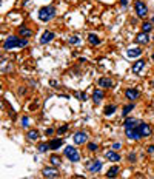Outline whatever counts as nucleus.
I'll return each mask as SVG.
<instances>
[{
    "label": "nucleus",
    "mask_w": 154,
    "mask_h": 179,
    "mask_svg": "<svg viewBox=\"0 0 154 179\" xmlns=\"http://www.w3.org/2000/svg\"><path fill=\"white\" fill-rule=\"evenodd\" d=\"M151 86H152V90H154V79L151 80Z\"/></svg>",
    "instance_id": "45"
},
{
    "label": "nucleus",
    "mask_w": 154,
    "mask_h": 179,
    "mask_svg": "<svg viewBox=\"0 0 154 179\" xmlns=\"http://www.w3.org/2000/svg\"><path fill=\"white\" fill-rule=\"evenodd\" d=\"M97 86H100V88H103V90H111V88L114 86V82H113L111 77L103 76V77H100V79L97 80Z\"/></svg>",
    "instance_id": "14"
},
{
    "label": "nucleus",
    "mask_w": 154,
    "mask_h": 179,
    "mask_svg": "<svg viewBox=\"0 0 154 179\" xmlns=\"http://www.w3.org/2000/svg\"><path fill=\"white\" fill-rule=\"evenodd\" d=\"M134 13H136L137 19L145 20L148 17L149 11H148V6H146V3L143 2V0H134Z\"/></svg>",
    "instance_id": "4"
},
{
    "label": "nucleus",
    "mask_w": 154,
    "mask_h": 179,
    "mask_svg": "<svg viewBox=\"0 0 154 179\" xmlns=\"http://www.w3.org/2000/svg\"><path fill=\"white\" fill-rule=\"evenodd\" d=\"M134 108H136V104H134V102H128L126 105H123V108H122V117H128L129 113H131Z\"/></svg>",
    "instance_id": "24"
},
{
    "label": "nucleus",
    "mask_w": 154,
    "mask_h": 179,
    "mask_svg": "<svg viewBox=\"0 0 154 179\" xmlns=\"http://www.w3.org/2000/svg\"><path fill=\"white\" fill-rule=\"evenodd\" d=\"M22 127L23 128H28L30 127V117L28 116H22Z\"/></svg>",
    "instance_id": "36"
},
{
    "label": "nucleus",
    "mask_w": 154,
    "mask_h": 179,
    "mask_svg": "<svg viewBox=\"0 0 154 179\" xmlns=\"http://www.w3.org/2000/svg\"><path fill=\"white\" fill-rule=\"evenodd\" d=\"M42 174H43V177H48V179H56V177H60V173H59V170H57V167H54V165H48V167H43L42 168Z\"/></svg>",
    "instance_id": "7"
},
{
    "label": "nucleus",
    "mask_w": 154,
    "mask_h": 179,
    "mask_svg": "<svg viewBox=\"0 0 154 179\" xmlns=\"http://www.w3.org/2000/svg\"><path fill=\"white\" fill-rule=\"evenodd\" d=\"M145 65H146L145 59H137V60L132 63V66H131L132 74H140V73H142V70H145Z\"/></svg>",
    "instance_id": "16"
},
{
    "label": "nucleus",
    "mask_w": 154,
    "mask_h": 179,
    "mask_svg": "<svg viewBox=\"0 0 154 179\" xmlns=\"http://www.w3.org/2000/svg\"><path fill=\"white\" fill-rule=\"evenodd\" d=\"M74 96H76V99H77V101H80V102H85V101H88V96H86V93L77 91Z\"/></svg>",
    "instance_id": "31"
},
{
    "label": "nucleus",
    "mask_w": 154,
    "mask_h": 179,
    "mask_svg": "<svg viewBox=\"0 0 154 179\" xmlns=\"http://www.w3.org/2000/svg\"><path fill=\"white\" fill-rule=\"evenodd\" d=\"M80 42H82V39H80L79 36H76V34L71 36V37H68V43H69V45H77V43H80Z\"/></svg>",
    "instance_id": "30"
},
{
    "label": "nucleus",
    "mask_w": 154,
    "mask_h": 179,
    "mask_svg": "<svg viewBox=\"0 0 154 179\" xmlns=\"http://www.w3.org/2000/svg\"><path fill=\"white\" fill-rule=\"evenodd\" d=\"M63 156L69 161V162H73V164H76V162H80V153H79V150L74 147V145H66L65 148H63Z\"/></svg>",
    "instance_id": "2"
},
{
    "label": "nucleus",
    "mask_w": 154,
    "mask_h": 179,
    "mask_svg": "<svg viewBox=\"0 0 154 179\" xmlns=\"http://www.w3.org/2000/svg\"><path fill=\"white\" fill-rule=\"evenodd\" d=\"M37 107H39V101L36 99V101H34V102H33V104L30 105V111H34V110H36Z\"/></svg>",
    "instance_id": "38"
},
{
    "label": "nucleus",
    "mask_w": 154,
    "mask_h": 179,
    "mask_svg": "<svg viewBox=\"0 0 154 179\" xmlns=\"http://www.w3.org/2000/svg\"><path fill=\"white\" fill-rule=\"evenodd\" d=\"M86 39H88V43H89L91 46H99V45L102 43V40H100V37H99V36H97L96 33H89Z\"/></svg>",
    "instance_id": "21"
},
{
    "label": "nucleus",
    "mask_w": 154,
    "mask_h": 179,
    "mask_svg": "<svg viewBox=\"0 0 154 179\" xmlns=\"http://www.w3.org/2000/svg\"><path fill=\"white\" fill-rule=\"evenodd\" d=\"M56 133H57V130L53 128V127H48V128L45 130V136H54Z\"/></svg>",
    "instance_id": "35"
},
{
    "label": "nucleus",
    "mask_w": 154,
    "mask_h": 179,
    "mask_svg": "<svg viewBox=\"0 0 154 179\" xmlns=\"http://www.w3.org/2000/svg\"><path fill=\"white\" fill-rule=\"evenodd\" d=\"M123 96H125V99H126L128 102H136V101L140 99V90L136 88V86H128V88L125 90Z\"/></svg>",
    "instance_id": "6"
},
{
    "label": "nucleus",
    "mask_w": 154,
    "mask_h": 179,
    "mask_svg": "<svg viewBox=\"0 0 154 179\" xmlns=\"http://www.w3.org/2000/svg\"><path fill=\"white\" fill-rule=\"evenodd\" d=\"M85 167H86V170H88L89 173L96 174V173H100V171H102L103 161H100V159H97V157H94V159H88L86 164H85Z\"/></svg>",
    "instance_id": "5"
},
{
    "label": "nucleus",
    "mask_w": 154,
    "mask_h": 179,
    "mask_svg": "<svg viewBox=\"0 0 154 179\" xmlns=\"http://www.w3.org/2000/svg\"><path fill=\"white\" fill-rule=\"evenodd\" d=\"M146 153L148 154H154V144H151V145L146 147Z\"/></svg>",
    "instance_id": "39"
},
{
    "label": "nucleus",
    "mask_w": 154,
    "mask_h": 179,
    "mask_svg": "<svg viewBox=\"0 0 154 179\" xmlns=\"http://www.w3.org/2000/svg\"><path fill=\"white\" fill-rule=\"evenodd\" d=\"M49 85H51L53 88H59V86H57L59 83H57V80H54V79H53V80H49Z\"/></svg>",
    "instance_id": "42"
},
{
    "label": "nucleus",
    "mask_w": 154,
    "mask_h": 179,
    "mask_svg": "<svg viewBox=\"0 0 154 179\" xmlns=\"http://www.w3.org/2000/svg\"><path fill=\"white\" fill-rule=\"evenodd\" d=\"M54 39H56V33H53V31H49V30H45V31L42 33L39 42H40V45H49Z\"/></svg>",
    "instance_id": "10"
},
{
    "label": "nucleus",
    "mask_w": 154,
    "mask_h": 179,
    "mask_svg": "<svg viewBox=\"0 0 154 179\" xmlns=\"http://www.w3.org/2000/svg\"><path fill=\"white\" fill-rule=\"evenodd\" d=\"M152 28H154V25L149 22V20H143L142 23H140V31H143V33H151L152 31Z\"/></svg>",
    "instance_id": "25"
},
{
    "label": "nucleus",
    "mask_w": 154,
    "mask_h": 179,
    "mask_svg": "<svg viewBox=\"0 0 154 179\" xmlns=\"http://www.w3.org/2000/svg\"><path fill=\"white\" fill-rule=\"evenodd\" d=\"M139 130H140V134L143 139H146L152 134V127L148 122H139Z\"/></svg>",
    "instance_id": "12"
},
{
    "label": "nucleus",
    "mask_w": 154,
    "mask_h": 179,
    "mask_svg": "<svg viewBox=\"0 0 154 179\" xmlns=\"http://www.w3.org/2000/svg\"><path fill=\"white\" fill-rule=\"evenodd\" d=\"M40 139V131L37 130V128H30L28 131H26V141L28 142H37Z\"/></svg>",
    "instance_id": "17"
},
{
    "label": "nucleus",
    "mask_w": 154,
    "mask_h": 179,
    "mask_svg": "<svg viewBox=\"0 0 154 179\" xmlns=\"http://www.w3.org/2000/svg\"><path fill=\"white\" fill-rule=\"evenodd\" d=\"M73 141H74L76 145H86L88 144V133L83 131V130H79V131L74 133Z\"/></svg>",
    "instance_id": "9"
},
{
    "label": "nucleus",
    "mask_w": 154,
    "mask_h": 179,
    "mask_svg": "<svg viewBox=\"0 0 154 179\" xmlns=\"http://www.w3.org/2000/svg\"><path fill=\"white\" fill-rule=\"evenodd\" d=\"M134 40H136V43H137V45H142V46H143V45L149 43L151 37H149V34H148V33H143V31H140V33H137V34H136Z\"/></svg>",
    "instance_id": "15"
},
{
    "label": "nucleus",
    "mask_w": 154,
    "mask_h": 179,
    "mask_svg": "<svg viewBox=\"0 0 154 179\" xmlns=\"http://www.w3.org/2000/svg\"><path fill=\"white\" fill-rule=\"evenodd\" d=\"M19 42H20V36L19 34H10L8 37H5L3 40V51H11L19 48Z\"/></svg>",
    "instance_id": "3"
},
{
    "label": "nucleus",
    "mask_w": 154,
    "mask_h": 179,
    "mask_svg": "<svg viewBox=\"0 0 154 179\" xmlns=\"http://www.w3.org/2000/svg\"><path fill=\"white\" fill-rule=\"evenodd\" d=\"M49 164L54 165V167H60L62 165V157L59 154H51L49 156Z\"/></svg>",
    "instance_id": "27"
},
{
    "label": "nucleus",
    "mask_w": 154,
    "mask_h": 179,
    "mask_svg": "<svg viewBox=\"0 0 154 179\" xmlns=\"http://www.w3.org/2000/svg\"><path fill=\"white\" fill-rule=\"evenodd\" d=\"M151 40H152V42H154V34H152V36H151Z\"/></svg>",
    "instance_id": "46"
},
{
    "label": "nucleus",
    "mask_w": 154,
    "mask_h": 179,
    "mask_svg": "<svg viewBox=\"0 0 154 179\" xmlns=\"http://www.w3.org/2000/svg\"><path fill=\"white\" fill-rule=\"evenodd\" d=\"M48 144H49V150L57 151V150L63 145V139H62V137H53V139L48 141Z\"/></svg>",
    "instance_id": "19"
},
{
    "label": "nucleus",
    "mask_w": 154,
    "mask_h": 179,
    "mask_svg": "<svg viewBox=\"0 0 154 179\" xmlns=\"http://www.w3.org/2000/svg\"><path fill=\"white\" fill-rule=\"evenodd\" d=\"M86 150H88L89 153H97V151H99V144H96V142H88V144H86Z\"/></svg>",
    "instance_id": "29"
},
{
    "label": "nucleus",
    "mask_w": 154,
    "mask_h": 179,
    "mask_svg": "<svg viewBox=\"0 0 154 179\" xmlns=\"http://www.w3.org/2000/svg\"><path fill=\"white\" fill-rule=\"evenodd\" d=\"M37 16H39V20H40V22L48 23V22H51V20H53V19L57 16V8H56L54 5H46V6H42V8L39 10Z\"/></svg>",
    "instance_id": "1"
},
{
    "label": "nucleus",
    "mask_w": 154,
    "mask_h": 179,
    "mask_svg": "<svg viewBox=\"0 0 154 179\" xmlns=\"http://www.w3.org/2000/svg\"><path fill=\"white\" fill-rule=\"evenodd\" d=\"M149 22H151V23H152V25H154V16H152V17H151V19H149Z\"/></svg>",
    "instance_id": "44"
},
{
    "label": "nucleus",
    "mask_w": 154,
    "mask_h": 179,
    "mask_svg": "<svg viewBox=\"0 0 154 179\" xmlns=\"http://www.w3.org/2000/svg\"><path fill=\"white\" fill-rule=\"evenodd\" d=\"M143 54V50L140 46H134V48H128L126 50V56L131 57V59H136V57H140Z\"/></svg>",
    "instance_id": "20"
},
{
    "label": "nucleus",
    "mask_w": 154,
    "mask_h": 179,
    "mask_svg": "<svg viewBox=\"0 0 154 179\" xmlns=\"http://www.w3.org/2000/svg\"><path fill=\"white\" fill-rule=\"evenodd\" d=\"M49 150V144L48 142H39L37 144V151L39 153H46Z\"/></svg>",
    "instance_id": "28"
},
{
    "label": "nucleus",
    "mask_w": 154,
    "mask_h": 179,
    "mask_svg": "<svg viewBox=\"0 0 154 179\" xmlns=\"http://www.w3.org/2000/svg\"><path fill=\"white\" fill-rule=\"evenodd\" d=\"M126 161H128L129 164H136V162H137V154H136L134 151L128 153V156H126Z\"/></svg>",
    "instance_id": "32"
},
{
    "label": "nucleus",
    "mask_w": 154,
    "mask_h": 179,
    "mask_svg": "<svg viewBox=\"0 0 154 179\" xmlns=\"http://www.w3.org/2000/svg\"><path fill=\"white\" fill-rule=\"evenodd\" d=\"M17 93H19V96H23V94H26V88H25V86H20Z\"/></svg>",
    "instance_id": "40"
},
{
    "label": "nucleus",
    "mask_w": 154,
    "mask_h": 179,
    "mask_svg": "<svg viewBox=\"0 0 154 179\" xmlns=\"http://www.w3.org/2000/svg\"><path fill=\"white\" fill-rule=\"evenodd\" d=\"M151 60H152V62H154V51H152V53H151Z\"/></svg>",
    "instance_id": "43"
},
{
    "label": "nucleus",
    "mask_w": 154,
    "mask_h": 179,
    "mask_svg": "<svg viewBox=\"0 0 154 179\" xmlns=\"http://www.w3.org/2000/svg\"><path fill=\"white\" fill-rule=\"evenodd\" d=\"M120 6L125 10V8H128V0H120Z\"/></svg>",
    "instance_id": "41"
},
{
    "label": "nucleus",
    "mask_w": 154,
    "mask_h": 179,
    "mask_svg": "<svg viewBox=\"0 0 154 179\" xmlns=\"http://www.w3.org/2000/svg\"><path fill=\"white\" fill-rule=\"evenodd\" d=\"M17 34H19L20 37H23V39H30V37H33L34 31H33L31 28H28L26 25H22V26L17 28Z\"/></svg>",
    "instance_id": "18"
},
{
    "label": "nucleus",
    "mask_w": 154,
    "mask_h": 179,
    "mask_svg": "<svg viewBox=\"0 0 154 179\" xmlns=\"http://www.w3.org/2000/svg\"><path fill=\"white\" fill-rule=\"evenodd\" d=\"M119 173H120V165H117V164H114L113 167H109L108 168V171H106V177H116V176H119Z\"/></svg>",
    "instance_id": "22"
},
{
    "label": "nucleus",
    "mask_w": 154,
    "mask_h": 179,
    "mask_svg": "<svg viewBox=\"0 0 154 179\" xmlns=\"http://www.w3.org/2000/svg\"><path fill=\"white\" fill-rule=\"evenodd\" d=\"M91 99H93L94 105H99V104L105 99V90H103V88H100V86H99V88H96L94 91H93V97H91Z\"/></svg>",
    "instance_id": "13"
},
{
    "label": "nucleus",
    "mask_w": 154,
    "mask_h": 179,
    "mask_svg": "<svg viewBox=\"0 0 154 179\" xmlns=\"http://www.w3.org/2000/svg\"><path fill=\"white\" fill-rule=\"evenodd\" d=\"M122 147H123V145H122V142H114V144L111 145V148H113V150H116V151H119Z\"/></svg>",
    "instance_id": "37"
},
{
    "label": "nucleus",
    "mask_w": 154,
    "mask_h": 179,
    "mask_svg": "<svg viewBox=\"0 0 154 179\" xmlns=\"http://www.w3.org/2000/svg\"><path fill=\"white\" fill-rule=\"evenodd\" d=\"M68 128H69V124H63L62 127H59V128H57V134H63V133H66V131H68Z\"/></svg>",
    "instance_id": "34"
},
{
    "label": "nucleus",
    "mask_w": 154,
    "mask_h": 179,
    "mask_svg": "<svg viewBox=\"0 0 154 179\" xmlns=\"http://www.w3.org/2000/svg\"><path fill=\"white\" fill-rule=\"evenodd\" d=\"M116 111H117V104H108V105L105 107V110H103V116L109 117V116H113Z\"/></svg>",
    "instance_id": "23"
},
{
    "label": "nucleus",
    "mask_w": 154,
    "mask_h": 179,
    "mask_svg": "<svg viewBox=\"0 0 154 179\" xmlns=\"http://www.w3.org/2000/svg\"><path fill=\"white\" fill-rule=\"evenodd\" d=\"M30 45V39H23V37H20V42H19V48L20 50H23V48H26Z\"/></svg>",
    "instance_id": "33"
},
{
    "label": "nucleus",
    "mask_w": 154,
    "mask_h": 179,
    "mask_svg": "<svg viewBox=\"0 0 154 179\" xmlns=\"http://www.w3.org/2000/svg\"><path fill=\"white\" fill-rule=\"evenodd\" d=\"M103 156H105V159L106 161H109V162H113V164H117V162H120L122 161V156H120V153H117L116 150H106L105 153H103Z\"/></svg>",
    "instance_id": "11"
},
{
    "label": "nucleus",
    "mask_w": 154,
    "mask_h": 179,
    "mask_svg": "<svg viewBox=\"0 0 154 179\" xmlns=\"http://www.w3.org/2000/svg\"><path fill=\"white\" fill-rule=\"evenodd\" d=\"M139 125V121L134 119V117H125V122H123V127L125 128H134Z\"/></svg>",
    "instance_id": "26"
},
{
    "label": "nucleus",
    "mask_w": 154,
    "mask_h": 179,
    "mask_svg": "<svg viewBox=\"0 0 154 179\" xmlns=\"http://www.w3.org/2000/svg\"><path fill=\"white\" fill-rule=\"evenodd\" d=\"M125 136H126L128 141H140V139H143L142 134H140L139 125L134 127V128H125Z\"/></svg>",
    "instance_id": "8"
}]
</instances>
